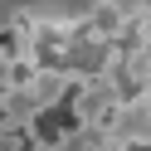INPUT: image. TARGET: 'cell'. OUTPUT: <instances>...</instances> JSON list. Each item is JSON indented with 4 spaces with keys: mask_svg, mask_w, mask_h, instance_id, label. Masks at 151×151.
I'll return each instance as SVG.
<instances>
[{
    "mask_svg": "<svg viewBox=\"0 0 151 151\" xmlns=\"http://www.w3.org/2000/svg\"><path fill=\"white\" fill-rule=\"evenodd\" d=\"M122 5L117 0H98L88 15H78V34L73 39H83V44H112L117 39V29H122Z\"/></svg>",
    "mask_w": 151,
    "mask_h": 151,
    "instance_id": "obj_1",
    "label": "cell"
},
{
    "mask_svg": "<svg viewBox=\"0 0 151 151\" xmlns=\"http://www.w3.org/2000/svg\"><path fill=\"white\" fill-rule=\"evenodd\" d=\"M117 151H151V137H137V141H117Z\"/></svg>",
    "mask_w": 151,
    "mask_h": 151,
    "instance_id": "obj_2",
    "label": "cell"
},
{
    "mask_svg": "<svg viewBox=\"0 0 151 151\" xmlns=\"http://www.w3.org/2000/svg\"><path fill=\"white\" fill-rule=\"evenodd\" d=\"M141 107H146V112H151V88H146V102H141Z\"/></svg>",
    "mask_w": 151,
    "mask_h": 151,
    "instance_id": "obj_3",
    "label": "cell"
}]
</instances>
